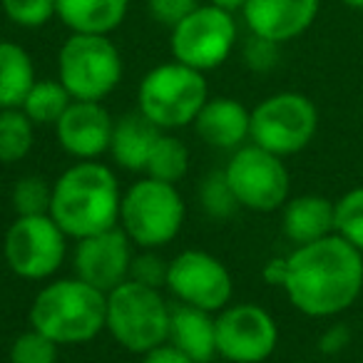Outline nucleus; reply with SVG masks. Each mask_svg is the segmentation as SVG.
Instances as JSON below:
<instances>
[{
    "label": "nucleus",
    "instance_id": "f257e3e1",
    "mask_svg": "<svg viewBox=\"0 0 363 363\" xmlns=\"http://www.w3.org/2000/svg\"><path fill=\"white\" fill-rule=\"evenodd\" d=\"M279 264V286L303 316L343 313L363 291V254L338 234L296 247Z\"/></svg>",
    "mask_w": 363,
    "mask_h": 363
},
{
    "label": "nucleus",
    "instance_id": "f03ea898",
    "mask_svg": "<svg viewBox=\"0 0 363 363\" xmlns=\"http://www.w3.org/2000/svg\"><path fill=\"white\" fill-rule=\"evenodd\" d=\"M122 189L117 174L97 160H85L52 182L50 217L72 239L92 237L120 224Z\"/></svg>",
    "mask_w": 363,
    "mask_h": 363
},
{
    "label": "nucleus",
    "instance_id": "7ed1b4c3",
    "mask_svg": "<svg viewBox=\"0 0 363 363\" xmlns=\"http://www.w3.org/2000/svg\"><path fill=\"white\" fill-rule=\"evenodd\" d=\"M107 294L82 279H57L35 294L30 306V328L45 333L60 346L87 343L105 328Z\"/></svg>",
    "mask_w": 363,
    "mask_h": 363
},
{
    "label": "nucleus",
    "instance_id": "20e7f679",
    "mask_svg": "<svg viewBox=\"0 0 363 363\" xmlns=\"http://www.w3.org/2000/svg\"><path fill=\"white\" fill-rule=\"evenodd\" d=\"M169 311L160 289L127 279L107 294L105 328L125 351L145 356L167 343Z\"/></svg>",
    "mask_w": 363,
    "mask_h": 363
},
{
    "label": "nucleus",
    "instance_id": "39448f33",
    "mask_svg": "<svg viewBox=\"0 0 363 363\" xmlns=\"http://www.w3.org/2000/svg\"><path fill=\"white\" fill-rule=\"evenodd\" d=\"M207 100L204 72L177 60L152 67L137 90L140 112L164 132L192 125Z\"/></svg>",
    "mask_w": 363,
    "mask_h": 363
},
{
    "label": "nucleus",
    "instance_id": "423d86ee",
    "mask_svg": "<svg viewBox=\"0 0 363 363\" xmlns=\"http://www.w3.org/2000/svg\"><path fill=\"white\" fill-rule=\"evenodd\" d=\"M184 212L187 209L177 184L145 177L122 194L120 227L140 249H157L179 234Z\"/></svg>",
    "mask_w": 363,
    "mask_h": 363
},
{
    "label": "nucleus",
    "instance_id": "0eeeda50",
    "mask_svg": "<svg viewBox=\"0 0 363 363\" xmlns=\"http://www.w3.org/2000/svg\"><path fill=\"white\" fill-rule=\"evenodd\" d=\"M57 80L72 100L102 102L122 80V57L107 35L72 33L57 55Z\"/></svg>",
    "mask_w": 363,
    "mask_h": 363
},
{
    "label": "nucleus",
    "instance_id": "6e6552de",
    "mask_svg": "<svg viewBox=\"0 0 363 363\" xmlns=\"http://www.w3.org/2000/svg\"><path fill=\"white\" fill-rule=\"evenodd\" d=\"M318 130V110L301 92H277L252 110L249 140L279 157L298 155Z\"/></svg>",
    "mask_w": 363,
    "mask_h": 363
},
{
    "label": "nucleus",
    "instance_id": "1a4fd4ad",
    "mask_svg": "<svg viewBox=\"0 0 363 363\" xmlns=\"http://www.w3.org/2000/svg\"><path fill=\"white\" fill-rule=\"evenodd\" d=\"M229 187L239 207L249 212L269 214L289 202L291 177L284 164V157L264 150L259 145H242L234 150L224 167Z\"/></svg>",
    "mask_w": 363,
    "mask_h": 363
},
{
    "label": "nucleus",
    "instance_id": "9d476101",
    "mask_svg": "<svg viewBox=\"0 0 363 363\" xmlns=\"http://www.w3.org/2000/svg\"><path fill=\"white\" fill-rule=\"evenodd\" d=\"M237 45V21L217 6H199L172 28V57L199 72L224 65Z\"/></svg>",
    "mask_w": 363,
    "mask_h": 363
},
{
    "label": "nucleus",
    "instance_id": "9b49d317",
    "mask_svg": "<svg viewBox=\"0 0 363 363\" xmlns=\"http://www.w3.org/2000/svg\"><path fill=\"white\" fill-rule=\"evenodd\" d=\"M3 254L13 274L28 281H40L52 277L65 262L67 234L50 214L16 217L6 232Z\"/></svg>",
    "mask_w": 363,
    "mask_h": 363
},
{
    "label": "nucleus",
    "instance_id": "f8f14e48",
    "mask_svg": "<svg viewBox=\"0 0 363 363\" xmlns=\"http://www.w3.org/2000/svg\"><path fill=\"white\" fill-rule=\"evenodd\" d=\"M167 289L179 303L219 313L232 303L234 281L229 269L202 249H184L167 267Z\"/></svg>",
    "mask_w": 363,
    "mask_h": 363
},
{
    "label": "nucleus",
    "instance_id": "ddd939ff",
    "mask_svg": "<svg viewBox=\"0 0 363 363\" xmlns=\"http://www.w3.org/2000/svg\"><path fill=\"white\" fill-rule=\"evenodd\" d=\"M279 326L259 303H229L217 313V356L232 363H262L277 351Z\"/></svg>",
    "mask_w": 363,
    "mask_h": 363
},
{
    "label": "nucleus",
    "instance_id": "4468645a",
    "mask_svg": "<svg viewBox=\"0 0 363 363\" xmlns=\"http://www.w3.org/2000/svg\"><path fill=\"white\" fill-rule=\"evenodd\" d=\"M132 247L135 244L122 232V227L77 239L75 254H72L75 277L95 286L97 291L110 294L112 289L130 279L132 257H135Z\"/></svg>",
    "mask_w": 363,
    "mask_h": 363
},
{
    "label": "nucleus",
    "instance_id": "2eb2a0df",
    "mask_svg": "<svg viewBox=\"0 0 363 363\" xmlns=\"http://www.w3.org/2000/svg\"><path fill=\"white\" fill-rule=\"evenodd\" d=\"M115 120L102 107V102L72 100L70 107L55 122V135L60 147L77 162L97 160L110 152Z\"/></svg>",
    "mask_w": 363,
    "mask_h": 363
},
{
    "label": "nucleus",
    "instance_id": "dca6fc26",
    "mask_svg": "<svg viewBox=\"0 0 363 363\" xmlns=\"http://www.w3.org/2000/svg\"><path fill=\"white\" fill-rule=\"evenodd\" d=\"M318 8L321 0H247L242 16L252 35L284 45L313 26Z\"/></svg>",
    "mask_w": 363,
    "mask_h": 363
},
{
    "label": "nucleus",
    "instance_id": "f3484780",
    "mask_svg": "<svg viewBox=\"0 0 363 363\" xmlns=\"http://www.w3.org/2000/svg\"><path fill=\"white\" fill-rule=\"evenodd\" d=\"M199 140L214 150H239L249 140L252 112L234 97L207 100L192 122Z\"/></svg>",
    "mask_w": 363,
    "mask_h": 363
},
{
    "label": "nucleus",
    "instance_id": "a211bd4d",
    "mask_svg": "<svg viewBox=\"0 0 363 363\" xmlns=\"http://www.w3.org/2000/svg\"><path fill=\"white\" fill-rule=\"evenodd\" d=\"M167 343L187 353L192 361L209 363L217 356V316L204 308L179 303L169 311Z\"/></svg>",
    "mask_w": 363,
    "mask_h": 363
},
{
    "label": "nucleus",
    "instance_id": "6ab92c4d",
    "mask_svg": "<svg viewBox=\"0 0 363 363\" xmlns=\"http://www.w3.org/2000/svg\"><path fill=\"white\" fill-rule=\"evenodd\" d=\"M281 227L286 239L296 247L336 234V202L321 194H301L289 199L284 204Z\"/></svg>",
    "mask_w": 363,
    "mask_h": 363
},
{
    "label": "nucleus",
    "instance_id": "aec40b11",
    "mask_svg": "<svg viewBox=\"0 0 363 363\" xmlns=\"http://www.w3.org/2000/svg\"><path fill=\"white\" fill-rule=\"evenodd\" d=\"M162 132L164 130H160L155 122L147 120L140 110L120 117L115 122V130H112V160L127 172H145L150 152L155 147V142L160 140Z\"/></svg>",
    "mask_w": 363,
    "mask_h": 363
},
{
    "label": "nucleus",
    "instance_id": "412c9836",
    "mask_svg": "<svg viewBox=\"0 0 363 363\" xmlns=\"http://www.w3.org/2000/svg\"><path fill=\"white\" fill-rule=\"evenodd\" d=\"M57 18L72 33L110 35L122 26L130 0H55Z\"/></svg>",
    "mask_w": 363,
    "mask_h": 363
},
{
    "label": "nucleus",
    "instance_id": "4be33fe9",
    "mask_svg": "<svg viewBox=\"0 0 363 363\" xmlns=\"http://www.w3.org/2000/svg\"><path fill=\"white\" fill-rule=\"evenodd\" d=\"M35 80V65L26 48L0 40V110L21 107Z\"/></svg>",
    "mask_w": 363,
    "mask_h": 363
},
{
    "label": "nucleus",
    "instance_id": "5701e85b",
    "mask_svg": "<svg viewBox=\"0 0 363 363\" xmlns=\"http://www.w3.org/2000/svg\"><path fill=\"white\" fill-rule=\"evenodd\" d=\"M189 172V150L179 137H172L167 132H162L160 140L155 142L150 152V160L145 167V177L152 179L167 182V184H177L179 179H184V174Z\"/></svg>",
    "mask_w": 363,
    "mask_h": 363
},
{
    "label": "nucleus",
    "instance_id": "b1692460",
    "mask_svg": "<svg viewBox=\"0 0 363 363\" xmlns=\"http://www.w3.org/2000/svg\"><path fill=\"white\" fill-rule=\"evenodd\" d=\"M35 142V122L21 110L8 107L0 110V162L13 164L30 155Z\"/></svg>",
    "mask_w": 363,
    "mask_h": 363
},
{
    "label": "nucleus",
    "instance_id": "393cba45",
    "mask_svg": "<svg viewBox=\"0 0 363 363\" xmlns=\"http://www.w3.org/2000/svg\"><path fill=\"white\" fill-rule=\"evenodd\" d=\"M72 95L65 90L60 80H35L28 97L23 100L21 110L30 117L35 125H55L62 112L70 107Z\"/></svg>",
    "mask_w": 363,
    "mask_h": 363
},
{
    "label": "nucleus",
    "instance_id": "a878e982",
    "mask_svg": "<svg viewBox=\"0 0 363 363\" xmlns=\"http://www.w3.org/2000/svg\"><path fill=\"white\" fill-rule=\"evenodd\" d=\"M11 202L18 217H38L50 214L52 204V184H48L43 177H23L13 184Z\"/></svg>",
    "mask_w": 363,
    "mask_h": 363
},
{
    "label": "nucleus",
    "instance_id": "bb28decb",
    "mask_svg": "<svg viewBox=\"0 0 363 363\" xmlns=\"http://www.w3.org/2000/svg\"><path fill=\"white\" fill-rule=\"evenodd\" d=\"M336 234L363 254V187H353L336 202Z\"/></svg>",
    "mask_w": 363,
    "mask_h": 363
},
{
    "label": "nucleus",
    "instance_id": "cd10ccee",
    "mask_svg": "<svg viewBox=\"0 0 363 363\" xmlns=\"http://www.w3.org/2000/svg\"><path fill=\"white\" fill-rule=\"evenodd\" d=\"M199 199H202L204 212L214 219H227L239 209V202H237V197H234L232 187H229L224 172H214V174H209L207 179L202 182Z\"/></svg>",
    "mask_w": 363,
    "mask_h": 363
},
{
    "label": "nucleus",
    "instance_id": "c85d7f7f",
    "mask_svg": "<svg viewBox=\"0 0 363 363\" xmlns=\"http://www.w3.org/2000/svg\"><path fill=\"white\" fill-rule=\"evenodd\" d=\"M57 348H60V343L30 328L13 341L11 363H57Z\"/></svg>",
    "mask_w": 363,
    "mask_h": 363
},
{
    "label": "nucleus",
    "instance_id": "c756f323",
    "mask_svg": "<svg viewBox=\"0 0 363 363\" xmlns=\"http://www.w3.org/2000/svg\"><path fill=\"white\" fill-rule=\"evenodd\" d=\"M3 13L21 28H43L57 16L55 0H0Z\"/></svg>",
    "mask_w": 363,
    "mask_h": 363
},
{
    "label": "nucleus",
    "instance_id": "7c9ffc66",
    "mask_svg": "<svg viewBox=\"0 0 363 363\" xmlns=\"http://www.w3.org/2000/svg\"><path fill=\"white\" fill-rule=\"evenodd\" d=\"M167 267H169V262L157 257L152 249H145L142 254H135V257H132L130 279L132 281L145 284V286L160 289L162 284H167Z\"/></svg>",
    "mask_w": 363,
    "mask_h": 363
},
{
    "label": "nucleus",
    "instance_id": "2f4dec72",
    "mask_svg": "<svg viewBox=\"0 0 363 363\" xmlns=\"http://www.w3.org/2000/svg\"><path fill=\"white\" fill-rule=\"evenodd\" d=\"M150 16L167 28L179 26L192 11L199 8V0H147Z\"/></svg>",
    "mask_w": 363,
    "mask_h": 363
},
{
    "label": "nucleus",
    "instance_id": "473e14b6",
    "mask_svg": "<svg viewBox=\"0 0 363 363\" xmlns=\"http://www.w3.org/2000/svg\"><path fill=\"white\" fill-rule=\"evenodd\" d=\"M244 62L254 72H267L279 62V43H272L267 38L252 35L244 45Z\"/></svg>",
    "mask_w": 363,
    "mask_h": 363
},
{
    "label": "nucleus",
    "instance_id": "72a5a7b5",
    "mask_svg": "<svg viewBox=\"0 0 363 363\" xmlns=\"http://www.w3.org/2000/svg\"><path fill=\"white\" fill-rule=\"evenodd\" d=\"M142 363H197L187 356V353H182L179 348H174L172 343H162V346L152 348L142 356Z\"/></svg>",
    "mask_w": 363,
    "mask_h": 363
},
{
    "label": "nucleus",
    "instance_id": "f704fd0d",
    "mask_svg": "<svg viewBox=\"0 0 363 363\" xmlns=\"http://www.w3.org/2000/svg\"><path fill=\"white\" fill-rule=\"evenodd\" d=\"M207 3L209 6H217V8H224V11L234 13V11H242L247 0H207Z\"/></svg>",
    "mask_w": 363,
    "mask_h": 363
},
{
    "label": "nucleus",
    "instance_id": "c9c22d12",
    "mask_svg": "<svg viewBox=\"0 0 363 363\" xmlns=\"http://www.w3.org/2000/svg\"><path fill=\"white\" fill-rule=\"evenodd\" d=\"M343 6L353 8V11H363V0H341Z\"/></svg>",
    "mask_w": 363,
    "mask_h": 363
}]
</instances>
